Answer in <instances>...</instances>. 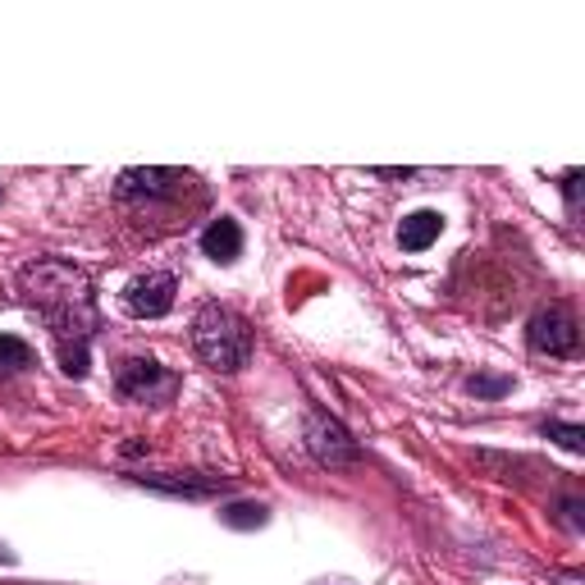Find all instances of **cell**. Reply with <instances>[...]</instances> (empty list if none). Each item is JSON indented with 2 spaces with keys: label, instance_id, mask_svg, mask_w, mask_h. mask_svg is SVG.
Returning <instances> with one entry per match:
<instances>
[{
  "label": "cell",
  "instance_id": "6da1fadb",
  "mask_svg": "<svg viewBox=\"0 0 585 585\" xmlns=\"http://www.w3.org/2000/svg\"><path fill=\"white\" fill-rule=\"evenodd\" d=\"M19 293L51 325L55 344H91L97 329V297L91 274L65 257H37L19 270Z\"/></svg>",
  "mask_w": 585,
  "mask_h": 585
},
{
  "label": "cell",
  "instance_id": "7a4b0ae2",
  "mask_svg": "<svg viewBox=\"0 0 585 585\" xmlns=\"http://www.w3.org/2000/svg\"><path fill=\"white\" fill-rule=\"evenodd\" d=\"M252 348H257L252 325L238 312H229V306L206 302L193 316V353L210 366V371H220V376L242 371V366L252 361Z\"/></svg>",
  "mask_w": 585,
  "mask_h": 585
},
{
  "label": "cell",
  "instance_id": "3957f363",
  "mask_svg": "<svg viewBox=\"0 0 585 585\" xmlns=\"http://www.w3.org/2000/svg\"><path fill=\"white\" fill-rule=\"evenodd\" d=\"M178 376L170 371V366H161L156 357H124L115 366V389L124 403H142V408H165L174 403L178 393Z\"/></svg>",
  "mask_w": 585,
  "mask_h": 585
},
{
  "label": "cell",
  "instance_id": "277c9868",
  "mask_svg": "<svg viewBox=\"0 0 585 585\" xmlns=\"http://www.w3.org/2000/svg\"><path fill=\"white\" fill-rule=\"evenodd\" d=\"M302 444H306V453H312L321 467H329V472L353 467V462L361 457V444L353 440V430L338 421V416L321 412V408L306 412V421H302Z\"/></svg>",
  "mask_w": 585,
  "mask_h": 585
},
{
  "label": "cell",
  "instance_id": "5b68a950",
  "mask_svg": "<svg viewBox=\"0 0 585 585\" xmlns=\"http://www.w3.org/2000/svg\"><path fill=\"white\" fill-rule=\"evenodd\" d=\"M527 338H531L535 353L576 357V348H581V325H576V316H572L567 302H549V306H540V312L531 316Z\"/></svg>",
  "mask_w": 585,
  "mask_h": 585
},
{
  "label": "cell",
  "instance_id": "8992f818",
  "mask_svg": "<svg viewBox=\"0 0 585 585\" xmlns=\"http://www.w3.org/2000/svg\"><path fill=\"white\" fill-rule=\"evenodd\" d=\"M193 183V174H183V170H161V165H138V170H124L115 183V193L124 197V202H156V197H178L183 188Z\"/></svg>",
  "mask_w": 585,
  "mask_h": 585
},
{
  "label": "cell",
  "instance_id": "52a82bcc",
  "mask_svg": "<svg viewBox=\"0 0 585 585\" xmlns=\"http://www.w3.org/2000/svg\"><path fill=\"white\" fill-rule=\"evenodd\" d=\"M129 480L142 489H156V495H170V499H210L229 489L225 476H197V472H133Z\"/></svg>",
  "mask_w": 585,
  "mask_h": 585
},
{
  "label": "cell",
  "instance_id": "ba28073f",
  "mask_svg": "<svg viewBox=\"0 0 585 585\" xmlns=\"http://www.w3.org/2000/svg\"><path fill=\"white\" fill-rule=\"evenodd\" d=\"M174 293H178L174 274L151 270V274H138V280L124 289V306H129V316H138V321H161L174 306Z\"/></svg>",
  "mask_w": 585,
  "mask_h": 585
},
{
  "label": "cell",
  "instance_id": "9c48e42d",
  "mask_svg": "<svg viewBox=\"0 0 585 585\" xmlns=\"http://www.w3.org/2000/svg\"><path fill=\"white\" fill-rule=\"evenodd\" d=\"M202 252H206L215 266H234V261L242 257V229H238V220H229V215L210 220L206 234H202Z\"/></svg>",
  "mask_w": 585,
  "mask_h": 585
},
{
  "label": "cell",
  "instance_id": "30bf717a",
  "mask_svg": "<svg viewBox=\"0 0 585 585\" xmlns=\"http://www.w3.org/2000/svg\"><path fill=\"white\" fill-rule=\"evenodd\" d=\"M440 234H444V215L440 210H412V215H403V225H398V242H403V252H425Z\"/></svg>",
  "mask_w": 585,
  "mask_h": 585
},
{
  "label": "cell",
  "instance_id": "8fae6325",
  "mask_svg": "<svg viewBox=\"0 0 585 585\" xmlns=\"http://www.w3.org/2000/svg\"><path fill=\"white\" fill-rule=\"evenodd\" d=\"M37 361V353L23 344V338H14V334H0V376H19V371H28V366Z\"/></svg>",
  "mask_w": 585,
  "mask_h": 585
},
{
  "label": "cell",
  "instance_id": "7c38bea8",
  "mask_svg": "<svg viewBox=\"0 0 585 585\" xmlns=\"http://www.w3.org/2000/svg\"><path fill=\"white\" fill-rule=\"evenodd\" d=\"M220 521H225V527H234V531H257V527H266V521H270V508L266 503H225Z\"/></svg>",
  "mask_w": 585,
  "mask_h": 585
},
{
  "label": "cell",
  "instance_id": "4fadbf2b",
  "mask_svg": "<svg viewBox=\"0 0 585 585\" xmlns=\"http://www.w3.org/2000/svg\"><path fill=\"white\" fill-rule=\"evenodd\" d=\"M544 440L563 444L567 453H581V448H585V430L572 425V421H549V425H544Z\"/></svg>",
  "mask_w": 585,
  "mask_h": 585
},
{
  "label": "cell",
  "instance_id": "5bb4252c",
  "mask_svg": "<svg viewBox=\"0 0 585 585\" xmlns=\"http://www.w3.org/2000/svg\"><path fill=\"white\" fill-rule=\"evenodd\" d=\"M467 393H476V398H503V393H512V376H485V371H476L467 380Z\"/></svg>",
  "mask_w": 585,
  "mask_h": 585
},
{
  "label": "cell",
  "instance_id": "9a60e30c",
  "mask_svg": "<svg viewBox=\"0 0 585 585\" xmlns=\"http://www.w3.org/2000/svg\"><path fill=\"white\" fill-rule=\"evenodd\" d=\"M563 197H567V210H576V197H581V170H567V174H563Z\"/></svg>",
  "mask_w": 585,
  "mask_h": 585
},
{
  "label": "cell",
  "instance_id": "2e32d148",
  "mask_svg": "<svg viewBox=\"0 0 585 585\" xmlns=\"http://www.w3.org/2000/svg\"><path fill=\"white\" fill-rule=\"evenodd\" d=\"M380 178H412V170H376Z\"/></svg>",
  "mask_w": 585,
  "mask_h": 585
},
{
  "label": "cell",
  "instance_id": "e0dca14e",
  "mask_svg": "<svg viewBox=\"0 0 585 585\" xmlns=\"http://www.w3.org/2000/svg\"><path fill=\"white\" fill-rule=\"evenodd\" d=\"M0 197H6V188H0Z\"/></svg>",
  "mask_w": 585,
  "mask_h": 585
}]
</instances>
